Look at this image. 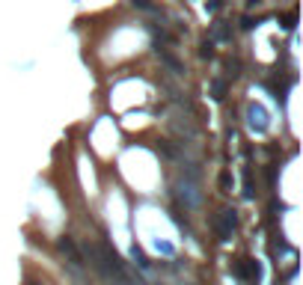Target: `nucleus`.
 Masks as SVG:
<instances>
[{
	"mask_svg": "<svg viewBox=\"0 0 303 285\" xmlns=\"http://www.w3.org/2000/svg\"><path fill=\"white\" fill-rule=\"evenodd\" d=\"M57 247H60V253L68 258V264H71V267H80V264H83V255H80V250L74 247V241H71L68 235H63V238L57 241Z\"/></svg>",
	"mask_w": 303,
	"mask_h": 285,
	"instance_id": "f03ea898",
	"label": "nucleus"
},
{
	"mask_svg": "<svg viewBox=\"0 0 303 285\" xmlns=\"http://www.w3.org/2000/svg\"><path fill=\"white\" fill-rule=\"evenodd\" d=\"M211 92H214V98H223V80H214L211 83Z\"/></svg>",
	"mask_w": 303,
	"mask_h": 285,
	"instance_id": "423d86ee",
	"label": "nucleus"
},
{
	"mask_svg": "<svg viewBox=\"0 0 303 285\" xmlns=\"http://www.w3.org/2000/svg\"><path fill=\"white\" fill-rule=\"evenodd\" d=\"M235 211H223V220L217 223V235H220V241H229L232 238V229H235Z\"/></svg>",
	"mask_w": 303,
	"mask_h": 285,
	"instance_id": "20e7f679",
	"label": "nucleus"
},
{
	"mask_svg": "<svg viewBox=\"0 0 303 285\" xmlns=\"http://www.w3.org/2000/svg\"><path fill=\"white\" fill-rule=\"evenodd\" d=\"M247 116H250V128H253V131H259V134H265V131L270 128V122H268V110H265V107H259V104H253Z\"/></svg>",
	"mask_w": 303,
	"mask_h": 285,
	"instance_id": "7ed1b4c3",
	"label": "nucleus"
},
{
	"mask_svg": "<svg viewBox=\"0 0 303 285\" xmlns=\"http://www.w3.org/2000/svg\"><path fill=\"white\" fill-rule=\"evenodd\" d=\"M196 169L187 175V178H181L178 181V196H181V202H184V208H196L199 205V184H196Z\"/></svg>",
	"mask_w": 303,
	"mask_h": 285,
	"instance_id": "f257e3e1",
	"label": "nucleus"
},
{
	"mask_svg": "<svg viewBox=\"0 0 303 285\" xmlns=\"http://www.w3.org/2000/svg\"><path fill=\"white\" fill-rule=\"evenodd\" d=\"M134 3V9H140V12H149V15H164L161 12V6H155L152 0H131Z\"/></svg>",
	"mask_w": 303,
	"mask_h": 285,
	"instance_id": "39448f33",
	"label": "nucleus"
},
{
	"mask_svg": "<svg viewBox=\"0 0 303 285\" xmlns=\"http://www.w3.org/2000/svg\"><path fill=\"white\" fill-rule=\"evenodd\" d=\"M247 3H250V6H253V3H259V0H247Z\"/></svg>",
	"mask_w": 303,
	"mask_h": 285,
	"instance_id": "0eeeda50",
	"label": "nucleus"
}]
</instances>
